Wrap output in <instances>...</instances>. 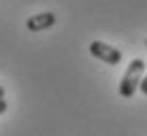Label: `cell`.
Returning <instances> with one entry per match:
<instances>
[{
  "label": "cell",
  "mask_w": 147,
  "mask_h": 136,
  "mask_svg": "<svg viewBox=\"0 0 147 136\" xmlns=\"http://www.w3.org/2000/svg\"><path fill=\"white\" fill-rule=\"evenodd\" d=\"M143 74H145V62L141 58L132 60V62L128 64V68H126L121 81H119V96H121V98H132L134 92L139 89V85H141Z\"/></svg>",
  "instance_id": "cell-1"
},
{
  "label": "cell",
  "mask_w": 147,
  "mask_h": 136,
  "mask_svg": "<svg viewBox=\"0 0 147 136\" xmlns=\"http://www.w3.org/2000/svg\"><path fill=\"white\" fill-rule=\"evenodd\" d=\"M90 53H92L96 60H100V62L109 64V66H115V64L121 62V51H119V49L111 47V45L102 43V41L90 43Z\"/></svg>",
  "instance_id": "cell-2"
},
{
  "label": "cell",
  "mask_w": 147,
  "mask_h": 136,
  "mask_svg": "<svg viewBox=\"0 0 147 136\" xmlns=\"http://www.w3.org/2000/svg\"><path fill=\"white\" fill-rule=\"evenodd\" d=\"M53 23H55V15H53L51 11H47V13H38V15L28 17L26 28L30 30V32H43V30L51 28Z\"/></svg>",
  "instance_id": "cell-3"
},
{
  "label": "cell",
  "mask_w": 147,
  "mask_h": 136,
  "mask_svg": "<svg viewBox=\"0 0 147 136\" xmlns=\"http://www.w3.org/2000/svg\"><path fill=\"white\" fill-rule=\"evenodd\" d=\"M139 87H141V94H145V96H147V77L141 79V85H139Z\"/></svg>",
  "instance_id": "cell-4"
},
{
  "label": "cell",
  "mask_w": 147,
  "mask_h": 136,
  "mask_svg": "<svg viewBox=\"0 0 147 136\" xmlns=\"http://www.w3.org/2000/svg\"><path fill=\"white\" fill-rule=\"evenodd\" d=\"M4 111H7V100H4V98H0V115H2Z\"/></svg>",
  "instance_id": "cell-5"
},
{
  "label": "cell",
  "mask_w": 147,
  "mask_h": 136,
  "mask_svg": "<svg viewBox=\"0 0 147 136\" xmlns=\"http://www.w3.org/2000/svg\"><path fill=\"white\" fill-rule=\"evenodd\" d=\"M0 98H4V87L0 85Z\"/></svg>",
  "instance_id": "cell-6"
},
{
  "label": "cell",
  "mask_w": 147,
  "mask_h": 136,
  "mask_svg": "<svg viewBox=\"0 0 147 136\" xmlns=\"http://www.w3.org/2000/svg\"><path fill=\"white\" fill-rule=\"evenodd\" d=\"M145 45H147V41H145Z\"/></svg>",
  "instance_id": "cell-7"
}]
</instances>
